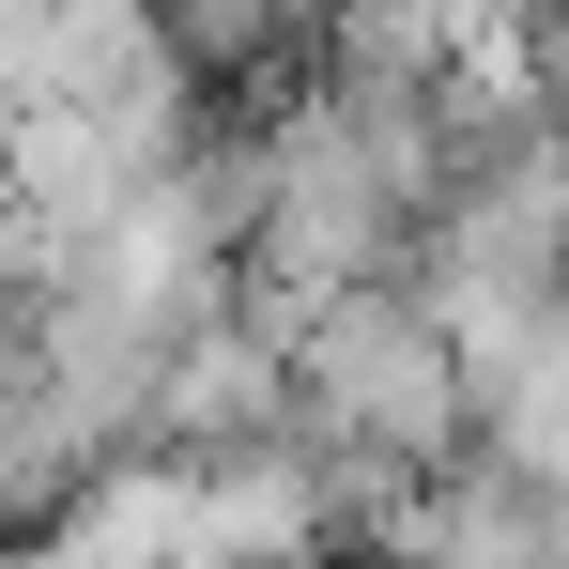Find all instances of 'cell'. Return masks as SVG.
<instances>
[{"instance_id": "cell-1", "label": "cell", "mask_w": 569, "mask_h": 569, "mask_svg": "<svg viewBox=\"0 0 569 569\" xmlns=\"http://www.w3.org/2000/svg\"><path fill=\"white\" fill-rule=\"evenodd\" d=\"M292 416H308V447H339V462H400V477H462L477 462V370H462L447 308L416 278L308 308Z\"/></svg>"}, {"instance_id": "cell-2", "label": "cell", "mask_w": 569, "mask_h": 569, "mask_svg": "<svg viewBox=\"0 0 569 569\" xmlns=\"http://www.w3.org/2000/svg\"><path fill=\"white\" fill-rule=\"evenodd\" d=\"M262 278H278L292 308H339V292L416 278V200L385 186V154L355 139V108L323 93V78L278 108V216H262Z\"/></svg>"}, {"instance_id": "cell-3", "label": "cell", "mask_w": 569, "mask_h": 569, "mask_svg": "<svg viewBox=\"0 0 569 569\" xmlns=\"http://www.w3.org/2000/svg\"><path fill=\"white\" fill-rule=\"evenodd\" d=\"M477 447H492L508 477H539V492H569V339H555V355H523V370L492 385Z\"/></svg>"}, {"instance_id": "cell-4", "label": "cell", "mask_w": 569, "mask_h": 569, "mask_svg": "<svg viewBox=\"0 0 569 569\" xmlns=\"http://www.w3.org/2000/svg\"><path fill=\"white\" fill-rule=\"evenodd\" d=\"M339 16H370V0H292V31H308V47H323V31H339Z\"/></svg>"}]
</instances>
